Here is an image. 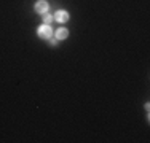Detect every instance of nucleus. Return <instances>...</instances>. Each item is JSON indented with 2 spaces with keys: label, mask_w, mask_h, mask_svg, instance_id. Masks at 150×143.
Listing matches in <instances>:
<instances>
[{
  "label": "nucleus",
  "mask_w": 150,
  "mask_h": 143,
  "mask_svg": "<svg viewBox=\"0 0 150 143\" xmlns=\"http://www.w3.org/2000/svg\"><path fill=\"white\" fill-rule=\"evenodd\" d=\"M37 35H38L40 38H45V40L51 38V35H53V29H51V26H48V24H43V26H40V27H38V30H37Z\"/></svg>",
  "instance_id": "obj_1"
},
{
  "label": "nucleus",
  "mask_w": 150,
  "mask_h": 143,
  "mask_svg": "<svg viewBox=\"0 0 150 143\" xmlns=\"http://www.w3.org/2000/svg\"><path fill=\"white\" fill-rule=\"evenodd\" d=\"M34 10L38 14H45L46 11H48V2H46V0H38V2H35Z\"/></svg>",
  "instance_id": "obj_2"
},
{
  "label": "nucleus",
  "mask_w": 150,
  "mask_h": 143,
  "mask_svg": "<svg viewBox=\"0 0 150 143\" xmlns=\"http://www.w3.org/2000/svg\"><path fill=\"white\" fill-rule=\"evenodd\" d=\"M42 16H43V24H51L53 22V19H54V18L51 16V14H48V13H45V14H42Z\"/></svg>",
  "instance_id": "obj_5"
},
{
  "label": "nucleus",
  "mask_w": 150,
  "mask_h": 143,
  "mask_svg": "<svg viewBox=\"0 0 150 143\" xmlns=\"http://www.w3.org/2000/svg\"><path fill=\"white\" fill-rule=\"evenodd\" d=\"M54 19L58 21V22L64 24V22H67V21H69V13H67L66 10H58L56 14H54Z\"/></svg>",
  "instance_id": "obj_3"
},
{
  "label": "nucleus",
  "mask_w": 150,
  "mask_h": 143,
  "mask_svg": "<svg viewBox=\"0 0 150 143\" xmlns=\"http://www.w3.org/2000/svg\"><path fill=\"white\" fill-rule=\"evenodd\" d=\"M54 35H56V40H66V38L69 37V30L64 29V27H59L58 30L54 32Z\"/></svg>",
  "instance_id": "obj_4"
}]
</instances>
